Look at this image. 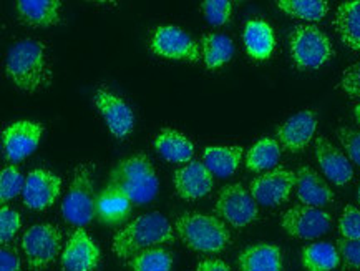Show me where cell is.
Segmentation results:
<instances>
[{
  "mask_svg": "<svg viewBox=\"0 0 360 271\" xmlns=\"http://www.w3.org/2000/svg\"><path fill=\"white\" fill-rule=\"evenodd\" d=\"M6 73L12 84L25 94L47 89L53 79L47 45L34 39L18 40L6 55Z\"/></svg>",
  "mask_w": 360,
  "mask_h": 271,
  "instance_id": "1",
  "label": "cell"
},
{
  "mask_svg": "<svg viewBox=\"0 0 360 271\" xmlns=\"http://www.w3.org/2000/svg\"><path fill=\"white\" fill-rule=\"evenodd\" d=\"M173 241L174 232L172 223L163 213L153 211L131 220L127 227L115 233L112 250L118 258L128 260L148 248L168 245Z\"/></svg>",
  "mask_w": 360,
  "mask_h": 271,
  "instance_id": "2",
  "label": "cell"
},
{
  "mask_svg": "<svg viewBox=\"0 0 360 271\" xmlns=\"http://www.w3.org/2000/svg\"><path fill=\"white\" fill-rule=\"evenodd\" d=\"M107 187L117 188L135 205L150 203L160 191V178L145 153L123 158L110 172Z\"/></svg>",
  "mask_w": 360,
  "mask_h": 271,
  "instance_id": "3",
  "label": "cell"
},
{
  "mask_svg": "<svg viewBox=\"0 0 360 271\" xmlns=\"http://www.w3.org/2000/svg\"><path fill=\"white\" fill-rule=\"evenodd\" d=\"M178 237L189 250L219 253L231 243V233L219 218L202 213H183L174 222Z\"/></svg>",
  "mask_w": 360,
  "mask_h": 271,
  "instance_id": "4",
  "label": "cell"
},
{
  "mask_svg": "<svg viewBox=\"0 0 360 271\" xmlns=\"http://www.w3.org/2000/svg\"><path fill=\"white\" fill-rule=\"evenodd\" d=\"M289 52L295 68L317 70L334 57V45L329 35L314 24L295 25L289 35Z\"/></svg>",
  "mask_w": 360,
  "mask_h": 271,
  "instance_id": "5",
  "label": "cell"
},
{
  "mask_svg": "<svg viewBox=\"0 0 360 271\" xmlns=\"http://www.w3.org/2000/svg\"><path fill=\"white\" fill-rule=\"evenodd\" d=\"M96 195L94 182V165L82 163L75 168L70 188L62 201L63 218L68 225L83 228L94 222L96 217Z\"/></svg>",
  "mask_w": 360,
  "mask_h": 271,
  "instance_id": "6",
  "label": "cell"
},
{
  "mask_svg": "<svg viewBox=\"0 0 360 271\" xmlns=\"http://www.w3.org/2000/svg\"><path fill=\"white\" fill-rule=\"evenodd\" d=\"M22 250L30 270L49 268L62 251V233L55 225H34L22 237Z\"/></svg>",
  "mask_w": 360,
  "mask_h": 271,
  "instance_id": "7",
  "label": "cell"
},
{
  "mask_svg": "<svg viewBox=\"0 0 360 271\" xmlns=\"http://www.w3.org/2000/svg\"><path fill=\"white\" fill-rule=\"evenodd\" d=\"M216 215L234 228H244L259 217L257 201L241 183H231L219 190L214 205Z\"/></svg>",
  "mask_w": 360,
  "mask_h": 271,
  "instance_id": "8",
  "label": "cell"
},
{
  "mask_svg": "<svg viewBox=\"0 0 360 271\" xmlns=\"http://www.w3.org/2000/svg\"><path fill=\"white\" fill-rule=\"evenodd\" d=\"M151 52L168 61L196 63L201 57V47L196 40L176 25H160L151 32Z\"/></svg>",
  "mask_w": 360,
  "mask_h": 271,
  "instance_id": "9",
  "label": "cell"
},
{
  "mask_svg": "<svg viewBox=\"0 0 360 271\" xmlns=\"http://www.w3.org/2000/svg\"><path fill=\"white\" fill-rule=\"evenodd\" d=\"M281 227L289 237L297 240H317L332 227V217L326 210L316 206L295 205L284 211Z\"/></svg>",
  "mask_w": 360,
  "mask_h": 271,
  "instance_id": "10",
  "label": "cell"
},
{
  "mask_svg": "<svg viewBox=\"0 0 360 271\" xmlns=\"http://www.w3.org/2000/svg\"><path fill=\"white\" fill-rule=\"evenodd\" d=\"M295 182H297L295 172L278 167L254 178L249 191L257 205L278 206L289 200L290 193L295 188Z\"/></svg>",
  "mask_w": 360,
  "mask_h": 271,
  "instance_id": "11",
  "label": "cell"
},
{
  "mask_svg": "<svg viewBox=\"0 0 360 271\" xmlns=\"http://www.w3.org/2000/svg\"><path fill=\"white\" fill-rule=\"evenodd\" d=\"M44 127L39 122L20 120L2 130V151L8 162L18 163L39 149Z\"/></svg>",
  "mask_w": 360,
  "mask_h": 271,
  "instance_id": "12",
  "label": "cell"
},
{
  "mask_svg": "<svg viewBox=\"0 0 360 271\" xmlns=\"http://www.w3.org/2000/svg\"><path fill=\"white\" fill-rule=\"evenodd\" d=\"M63 182L49 168H35L25 177L22 200L27 208L44 211L58 200Z\"/></svg>",
  "mask_w": 360,
  "mask_h": 271,
  "instance_id": "13",
  "label": "cell"
},
{
  "mask_svg": "<svg viewBox=\"0 0 360 271\" xmlns=\"http://www.w3.org/2000/svg\"><path fill=\"white\" fill-rule=\"evenodd\" d=\"M94 103L113 137L123 140L131 135L135 128V113L122 96L107 89H98L94 95Z\"/></svg>",
  "mask_w": 360,
  "mask_h": 271,
  "instance_id": "14",
  "label": "cell"
},
{
  "mask_svg": "<svg viewBox=\"0 0 360 271\" xmlns=\"http://www.w3.org/2000/svg\"><path fill=\"white\" fill-rule=\"evenodd\" d=\"M100 260V246L86 229L78 228L63 246L60 265L63 271H95L98 268Z\"/></svg>",
  "mask_w": 360,
  "mask_h": 271,
  "instance_id": "15",
  "label": "cell"
},
{
  "mask_svg": "<svg viewBox=\"0 0 360 271\" xmlns=\"http://www.w3.org/2000/svg\"><path fill=\"white\" fill-rule=\"evenodd\" d=\"M314 151H316V160L322 173L327 180L337 187L347 185L354 178V167L347 155L342 150L337 149L330 140L319 135L314 141Z\"/></svg>",
  "mask_w": 360,
  "mask_h": 271,
  "instance_id": "16",
  "label": "cell"
},
{
  "mask_svg": "<svg viewBox=\"0 0 360 271\" xmlns=\"http://www.w3.org/2000/svg\"><path fill=\"white\" fill-rule=\"evenodd\" d=\"M178 196L193 201L210 195L214 188V177L202 162H189L178 168L173 177Z\"/></svg>",
  "mask_w": 360,
  "mask_h": 271,
  "instance_id": "17",
  "label": "cell"
},
{
  "mask_svg": "<svg viewBox=\"0 0 360 271\" xmlns=\"http://www.w3.org/2000/svg\"><path fill=\"white\" fill-rule=\"evenodd\" d=\"M317 130V115L312 110H302L288 118L278 128V141L284 150L302 151L314 140Z\"/></svg>",
  "mask_w": 360,
  "mask_h": 271,
  "instance_id": "18",
  "label": "cell"
},
{
  "mask_svg": "<svg viewBox=\"0 0 360 271\" xmlns=\"http://www.w3.org/2000/svg\"><path fill=\"white\" fill-rule=\"evenodd\" d=\"M295 177H297V182H295V195H297L301 205L321 208V206L332 203L334 193H332L330 187L311 167H301L295 172Z\"/></svg>",
  "mask_w": 360,
  "mask_h": 271,
  "instance_id": "19",
  "label": "cell"
},
{
  "mask_svg": "<svg viewBox=\"0 0 360 271\" xmlns=\"http://www.w3.org/2000/svg\"><path fill=\"white\" fill-rule=\"evenodd\" d=\"M15 11L22 22L37 29H49L62 22L60 0H17Z\"/></svg>",
  "mask_w": 360,
  "mask_h": 271,
  "instance_id": "20",
  "label": "cell"
},
{
  "mask_svg": "<svg viewBox=\"0 0 360 271\" xmlns=\"http://www.w3.org/2000/svg\"><path fill=\"white\" fill-rule=\"evenodd\" d=\"M241 271H283V251L274 243H254L238 256Z\"/></svg>",
  "mask_w": 360,
  "mask_h": 271,
  "instance_id": "21",
  "label": "cell"
},
{
  "mask_svg": "<svg viewBox=\"0 0 360 271\" xmlns=\"http://www.w3.org/2000/svg\"><path fill=\"white\" fill-rule=\"evenodd\" d=\"M131 200L117 188L105 187L98 195H96V206L95 213L100 223L120 225L127 222L131 215Z\"/></svg>",
  "mask_w": 360,
  "mask_h": 271,
  "instance_id": "22",
  "label": "cell"
},
{
  "mask_svg": "<svg viewBox=\"0 0 360 271\" xmlns=\"http://www.w3.org/2000/svg\"><path fill=\"white\" fill-rule=\"evenodd\" d=\"M243 40L246 52L254 61H267L276 49V37L272 27L262 18H251L244 25Z\"/></svg>",
  "mask_w": 360,
  "mask_h": 271,
  "instance_id": "23",
  "label": "cell"
},
{
  "mask_svg": "<svg viewBox=\"0 0 360 271\" xmlns=\"http://www.w3.org/2000/svg\"><path fill=\"white\" fill-rule=\"evenodd\" d=\"M153 146L169 163H189L195 155V145L191 140L174 128H163L155 137Z\"/></svg>",
  "mask_w": 360,
  "mask_h": 271,
  "instance_id": "24",
  "label": "cell"
},
{
  "mask_svg": "<svg viewBox=\"0 0 360 271\" xmlns=\"http://www.w3.org/2000/svg\"><path fill=\"white\" fill-rule=\"evenodd\" d=\"M334 29L345 47L360 53V0H349L337 7Z\"/></svg>",
  "mask_w": 360,
  "mask_h": 271,
  "instance_id": "25",
  "label": "cell"
},
{
  "mask_svg": "<svg viewBox=\"0 0 360 271\" xmlns=\"http://www.w3.org/2000/svg\"><path fill=\"white\" fill-rule=\"evenodd\" d=\"M243 146H206L202 151V163L213 177L228 178L236 173L243 160Z\"/></svg>",
  "mask_w": 360,
  "mask_h": 271,
  "instance_id": "26",
  "label": "cell"
},
{
  "mask_svg": "<svg viewBox=\"0 0 360 271\" xmlns=\"http://www.w3.org/2000/svg\"><path fill=\"white\" fill-rule=\"evenodd\" d=\"M340 253L329 241H317L301 250V263L306 271H332L340 263Z\"/></svg>",
  "mask_w": 360,
  "mask_h": 271,
  "instance_id": "27",
  "label": "cell"
},
{
  "mask_svg": "<svg viewBox=\"0 0 360 271\" xmlns=\"http://www.w3.org/2000/svg\"><path fill=\"white\" fill-rule=\"evenodd\" d=\"M201 55L210 70L224 67L234 55V44L224 34H205L201 37Z\"/></svg>",
  "mask_w": 360,
  "mask_h": 271,
  "instance_id": "28",
  "label": "cell"
},
{
  "mask_svg": "<svg viewBox=\"0 0 360 271\" xmlns=\"http://www.w3.org/2000/svg\"><path fill=\"white\" fill-rule=\"evenodd\" d=\"M281 145L271 137H262L246 153V168L249 172H269L279 163Z\"/></svg>",
  "mask_w": 360,
  "mask_h": 271,
  "instance_id": "29",
  "label": "cell"
},
{
  "mask_svg": "<svg viewBox=\"0 0 360 271\" xmlns=\"http://www.w3.org/2000/svg\"><path fill=\"white\" fill-rule=\"evenodd\" d=\"M278 8L297 20L319 22L329 13V4L324 0H278Z\"/></svg>",
  "mask_w": 360,
  "mask_h": 271,
  "instance_id": "30",
  "label": "cell"
},
{
  "mask_svg": "<svg viewBox=\"0 0 360 271\" xmlns=\"http://www.w3.org/2000/svg\"><path fill=\"white\" fill-rule=\"evenodd\" d=\"M173 255L166 248H148L130 258L131 271H172Z\"/></svg>",
  "mask_w": 360,
  "mask_h": 271,
  "instance_id": "31",
  "label": "cell"
},
{
  "mask_svg": "<svg viewBox=\"0 0 360 271\" xmlns=\"http://www.w3.org/2000/svg\"><path fill=\"white\" fill-rule=\"evenodd\" d=\"M24 185L25 178L22 177L20 170L13 165L4 167L0 172V200H2V205L20 195L24 191Z\"/></svg>",
  "mask_w": 360,
  "mask_h": 271,
  "instance_id": "32",
  "label": "cell"
},
{
  "mask_svg": "<svg viewBox=\"0 0 360 271\" xmlns=\"http://www.w3.org/2000/svg\"><path fill=\"white\" fill-rule=\"evenodd\" d=\"M201 12L205 13L207 24L221 27L231 20L233 4L229 0H205V2H201Z\"/></svg>",
  "mask_w": 360,
  "mask_h": 271,
  "instance_id": "33",
  "label": "cell"
},
{
  "mask_svg": "<svg viewBox=\"0 0 360 271\" xmlns=\"http://www.w3.org/2000/svg\"><path fill=\"white\" fill-rule=\"evenodd\" d=\"M22 228V217L18 211H15L11 206L2 205L0 208V241L6 246L8 241L13 240Z\"/></svg>",
  "mask_w": 360,
  "mask_h": 271,
  "instance_id": "34",
  "label": "cell"
},
{
  "mask_svg": "<svg viewBox=\"0 0 360 271\" xmlns=\"http://www.w3.org/2000/svg\"><path fill=\"white\" fill-rule=\"evenodd\" d=\"M339 233L344 240H360V210L347 205L339 218Z\"/></svg>",
  "mask_w": 360,
  "mask_h": 271,
  "instance_id": "35",
  "label": "cell"
},
{
  "mask_svg": "<svg viewBox=\"0 0 360 271\" xmlns=\"http://www.w3.org/2000/svg\"><path fill=\"white\" fill-rule=\"evenodd\" d=\"M337 137H339L344 153L347 155L350 162L360 167V130L342 127L337 130Z\"/></svg>",
  "mask_w": 360,
  "mask_h": 271,
  "instance_id": "36",
  "label": "cell"
},
{
  "mask_svg": "<svg viewBox=\"0 0 360 271\" xmlns=\"http://www.w3.org/2000/svg\"><path fill=\"white\" fill-rule=\"evenodd\" d=\"M339 87L349 99H360V62L345 68Z\"/></svg>",
  "mask_w": 360,
  "mask_h": 271,
  "instance_id": "37",
  "label": "cell"
},
{
  "mask_svg": "<svg viewBox=\"0 0 360 271\" xmlns=\"http://www.w3.org/2000/svg\"><path fill=\"white\" fill-rule=\"evenodd\" d=\"M337 250H339L340 258L344 263L354 270H360V240H344L340 238L337 241Z\"/></svg>",
  "mask_w": 360,
  "mask_h": 271,
  "instance_id": "38",
  "label": "cell"
},
{
  "mask_svg": "<svg viewBox=\"0 0 360 271\" xmlns=\"http://www.w3.org/2000/svg\"><path fill=\"white\" fill-rule=\"evenodd\" d=\"M0 271H20V260L11 248L2 246L0 251Z\"/></svg>",
  "mask_w": 360,
  "mask_h": 271,
  "instance_id": "39",
  "label": "cell"
},
{
  "mask_svg": "<svg viewBox=\"0 0 360 271\" xmlns=\"http://www.w3.org/2000/svg\"><path fill=\"white\" fill-rule=\"evenodd\" d=\"M198 271H231L229 265L219 258H206L198 263Z\"/></svg>",
  "mask_w": 360,
  "mask_h": 271,
  "instance_id": "40",
  "label": "cell"
},
{
  "mask_svg": "<svg viewBox=\"0 0 360 271\" xmlns=\"http://www.w3.org/2000/svg\"><path fill=\"white\" fill-rule=\"evenodd\" d=\"M354 118H355V122L360 125V100L355 103V107H354Z\"/></svg>",
  "mask_w": 360,
  "mask_h": 271,
  "instance_id": "41",
  "label": "cell"
},
{
  "mask_svg": "<svg viewBox=\"0 0 360 271\" xmlns=\"http://www.w3.org/2000/svg\"><path fill=\"white\" fill-rule=\"evenodd\" d=\"M357 196H359V203H360V187H359V193H357Z\"/></svg>",
  "mask_w": 360,
  "mask_h": 271,
  "instance_id": "42",
  "label": "cell"
}]
</instances>
